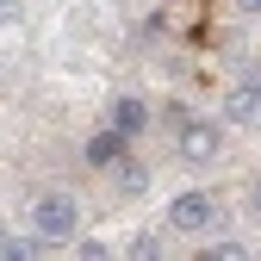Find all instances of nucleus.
<instances>
[{"instance_id":"423d86ee","label":"nucleus","mask_w":261,"mask_h":261,"mask_svg":"<svg viewBox=\"0 0 261 261\" xmlns=\"http://www.w3.org/2000/svg\"><path fill=\"white\" fill-rule=\"evenodd\" d=\"M124 155H130V143L118 137V130H112V124H100V130H93V137L81 143V162H87V168H106V174L118 168V162H124Z\"/></svg>"},{"instance_id":"9d476101","label":"nucleus","mask_w":261,"mask_h":261,"mask_svg":"<svg viewBox=\"0 0 261 261\" xmlns=\"http://www.w3.org/2000/svg\"><path fill=\"white\" fill-rule=\"evenodd\" d=\"M38 237H31V230H19V237H0V261H38Z\"/></svg>"},{"instance_id":"6e6552de","label":"nucleus","mask_w":261,"mask_h":261,"mask_svg":"<svg viewBox=\"0 0 261 261\" xmlns=\"http://www.w3.org/2000/svg\"><path fill=\"white\" fill-rule=\"evenodd\" d=\"M162 255H168V237L162 230H137L130 249H124V261H162Z\"/></svg>"},{"instance_id":"f8f14e48","label":"nucleus","mask_w":261,"mask_h":261,"mask_svg":"<svg viewBox=\"0 0 261 261\" xmlns=\"http://www.w3.org/2000/svg\"><path fill=\"white\" fill-rule=\"evenodd\" d=\"M19 25V0H0V31H13Z\"/></svg>"},{"instance_id":"20e7f679","label":"nucleus","mask_w":261,"mask_h":261,"mask_svg":"<svg viewBox=\"0 0 261 261\" xmlns=\"http://www.w3.org/2000/svg\"><path fill=\"white\" fill-rule=\"evenodd\" d=\"M224 118L230 124H261V75H237L224 87Z\"/></svg>"},{"instance_id":"ddd939ff","label":"nucleus","mask_w":261,"mask_h":261,"mask_svg":"<svg viewBox=\"0 0 261 261\" xmlns=\"http://www.w3.org/2000/svg\"><path fill=\"white\" fill-rule=\"evenodd\" d=\"M230 13L237 19H261V0H230Z\"/></svg>"},{"instance_id":"9b49d317","label":"nucleus","mask_w":261,"mask_h":261,"mask_svg":"<svg viewBox=\"0 0 261 261\" xmlns=\"http://www.w3.org/2000/svg\"><path fill=\"white\" fill-rule=\"evenodd\" d=\"M75 255H81V261H118V255H112L100 237H75Z\"/></svg>"},{"instance_id":"4468645a","label":"nucleus","mask_w":261,"mask_h":261,"mask_svg":"<svg viewBox=\"0 0 261 261\" xmlns=\"http://www.w3.org/2000/svg\"><path fill=\"white\" fill-rule=\"evenodd\" d=\"M249 212H255V218H261V180H255V187H249Z\"/></svg>"},{"instance_id":"0eeeda50","label":"nucleus","mask_w":261,"mask_h":261,"mask_svg":"<svg viewBox=\"0 0 261 261\" xmlns=\"http://www.w3.org/2000/svg\"><path fill=\"white\" fill-rule=\"evenodd\" d=\"M112 180H118V193H124V199H143V193H149V162L124 155L118 168H112Z\"/></svg>"},{"instance_id":"f257e3e1","label":"nucleus","mask_w":261,"mask_h":261,"mask_svg":"<svg viewBox=\"0 0 261 261\" xmlns=\"http://www.w3.org/2000/svg\"><path fill=\"white\" fill-rule=\"evenodd\" d=\"M162 224H168L174 237H218L224 224H230V212H224V199L212 187H180L168 212H162Z\"/></svg>"},{"instance_id":"39448f33","label":"nucleus","mask_w":261,"mask_h":261,"mask_svg":"<svg viewBox=\"0 0 261 261\" xmlns=\"http://www.w3.org/2000/svg\"><path fill=\"white\" fill-rule=\"evenodd\" d=\"M106 124L118 130L124 143H137L143 130H149V100H143V93H118V100L106 106Z\"/></svg>"},{"instance_id":"7ed1b4c3","label":"nucleus","mask_w":261,"mask_h":261,"mask_svg":"<svg viewBox=\"0 0 261 261\" xmlns=\"http://www.w3.org/2000/svg\"><path fill=\"white\" fill-rule=\"evenodd\" d=\"M174 155L193 162V168H212V162L224 155V124L218 118H187V112H174Z\"/></svg>"},{"instance_id":"1a4fd4ad","label":"nucleus","mask_w":261,"mask_h":261,"mask_svg":"<svg viewBox=\"0 0 261 261\" xmlns=\"http://www.w3.org/2000/svg\"><path fill=\"white\" fill-rule=\"evenodd\" d=\"M193 261H255V249H249V243H237V237H218V243H205Z\"/></svg>"},{"instance_id":"f03ea898","label":"nucleus","mask_w":261,"mask_h":261,"mask_svg":"<svg viewBox=\"0 0 261 261\" xmlns=\"http://www.w3.org/2000/svg\"><path fill=\"white\" fill-rule=\"evenodd\" d=\"M25 230L38 237V243H75V237H81V199L62 193V187L38 193L31 212H25Z\"/></svg>"}]
</instances>
